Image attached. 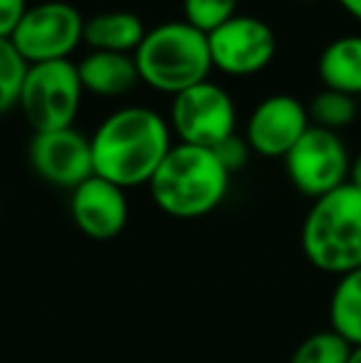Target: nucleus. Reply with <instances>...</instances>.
Segmentation results:
<instances>
[{"label": "nucleus", "mask_w": 361, "mask_h": 363, "mask_svg": "<svg viewBox=\"0 0 361 363\" xmlns=\"http://www.w3.org/2000/svg\"><path fill=\"white\" fill-rule=\"evenodd\" d=\"M359 99L334 89H322L307 106L309 124L339 134L359 116Z\"/></svg>", "instance_id": "17"}, {"label": "nucleus", "mask_w": 361, "mask_h": 363, "mask_svg": "<svg viewBox=\"0 0 361 363\" xmlns=\"http://www.w3.org/2000/svg\"><path fill=\"white\" fill-rule=\"evenodd\" d=\"M349 363H361V346H354L349 354Z\"/></svg>", "instance_id": "25"}, {"label": "nucleus", "mask_w": 361, "mask_h": 363, "mask_svg": "<svg viewBox=\"0 0 361 363\" xmlns=\"http://www.w3.org/2000/svg\"><path fill=\"white\" fill-rule=\"evenodd\" d=\"M77 74L82 89L96 96H119L136 86L139 69L134 55L126 52H101L89 50L77 62Z\"/></svg>", "instance_id": "13"}, {"label": "nucleus", "mask_w": 361, "mask_h": 363, "mask_svg": "<svg viewBox=\"0 0 361 363\" xmlns=\"http://www.w3.org/2000/svg\"><path fill=\"white\" fill-rule=\"evenodd\" d=\"M213 153L218 156V161L223 163V168H226L228 173H235L240 171L243 166L248 163V158H250V146H248L245 139H240L238 134L228 136L226 141H221L216 148H213Z\"/></svg>", "instance_id": "21"}, {"label": "nucleus", "mask_w": 361, "mask_h": 363, "mask_svg": "<svg viewBox=\"0 0 361 363\" xmlns=\"http://www.w3.org/2000/svg\"><path fill=\"white\" fill-rule=\"evenodd\" d=\"M359 109H361V96H359Z\"/></svg>", "instance_id": "27"}, {"label": "nucleus", "mask_w": 361, "mask_h": 363, "mask_svg": "<svg viewBox=\"0 0 361 363\" xmlns=\"http://www.w3.org/2000/svg\"><path fill=\"white\" fill-rule=\"evenodd\" d=\"M82 91L77 62L72 60L28 65L18 106L35 134L70 129L82 106Z\"/></svg>", "instance_id": "5"}, {"label": "nucleus", "mask_w": 361, "mask_h": 363, "mask_svg": "<svg viewBox=\"0 0 361 363\" xmlns=\"http://www.w3.org/2000/svg\"><path fill=\"white\" fill-rule=\"evenodd\" d=\"M302 250L309 264L327 274L361 267V191L352 183L312 201L302 223Z\"/></svg>", "instance_id": "3"}, {"label": "nucleus", "mask_w": 361, "mask_h": 363, "mask_svg": "<svg viewBox=\"0 0 361 363\" xmlns=\"http://www.w3.org/2000/svg\"><path fill=\"white\" fill-rule=\"evenodd\" d=\"M329 329L361 346V267L339 277L329 299Z\"/></svg>", "instance_id": "16"}, {"label": "nucleus", "mask_w": 361, "mask_h": 363, "mask_svg": "<svg viewBox=\"0 0 361 363\" xmlns=\"http://www.w3.org/2000/svg\"><path fill=\"white\" fill-rule=\"evenodd\" d=\"M186 23L201 33H213L238 15V0H183Z\"/></svg>", "instance_id": "20"}, {"label": "nucleus", "mask_w": 361, "mask_h": 363, "mask_svg": "<svg viewBox=\"0 0 361 363\" xmlns=\"http://www.w3.org/2000/svg\"><path fill=\"white\" fill-rule=\"evenodd\" d=\"M282 161L294 191L312 201L344 186L349 181V166H352L342 136L319 126H309Z\"/></svg>", "instance_id": "8"}, {"label": "nucleus", "mask_w": 361, "mask_h": 363, "mask_svg": "<svg viewBox=\"0 0 361 363\" xmlns=\"http://www.w3.org/2000/svg\"><path fill=\"white\" fill-rule=\"evenodd\" d=\"M134 60L141 82L174 96L206 82L213 69L208 35L186 20H171L146 30Z\"/></svg>", "instance_id": "4"}, {"label": "nucleus", "mask_w": 361, "mask_h": 363, "mask_svg": "<svg viewBox=\"0 0 361 363\" xmlns=\"http://www.w3.org/2000/svg\"><path fill=\"white\" fill-rule=\"evenodd\" d=\"M349 15H352L357 23H361V0H337Z\"/></svg>", "instance_id": "24"}, {"label": "nucleus", "mask_w": 361, "mask_h": 363, "mask_svg": "<svg viewBox=\"0 0 361 363\" xmlns=\"http://www.w3.org/2000/svg\"><path fill=\"white\" fill-rule=\"evenodd\" d=\"M231 173L213 148L174 144L149 181L156 208L171 218L193 220L213 213L228 196Z\"/></svg>", "instance_id": "2"}, {"label": "nucleus", "mask_w": 361, "mask_h": 363, "mask_svg": "<svg viewBox=\"0 0 361 363\" xmlns=\"http://www.w3.org/2000/svg\"><path fill=\"white\" fill-rule=\"evenodd\" d=\"M297 3H319V0H297Z\"/></svg>", "instance_id": "26"}, {"label": "nucleus", "mask_w": 361, "mask_h": 363, "mask_svg": "<svg viewBox=\"0 0 361 363\" xmlns=\"http://www.w3.org/2000/svg\"><path fill=\"white\" fill-rule=\"evenodd\" d=\"M307 106L292 94H272L252 109L245 124V141L252 153L284 158L309 129Z\"/></svg>", "instance_id": "11"}, {"label": "nucleus", "mask_w": 361, "mask_h": 363, "mask_svg": "<svg viewBox=\"0 0 361 363\" xmlns=\"http://www.w3.org/2000/svg\"><path fill=\"white\" fill-rule=\"evenodd\" d=\"M354 188H359L361 191V151L357 158H352V166H349V181Z\"/></svg>", "instance_id": "23"}, {"label": "nucleus", "mask_w": 361, "mask_h": 363, "mask_svg": "<svg viewBox=\"0 0 361 363\" xmlns=\"http://www.w3.org/2000/svg\"><path fill=\"white\" fill-rule=\"evenodd\" d=\"M352 349L354 346L344 341L337 331H317L294 349L289 363H349Z\"/></svg>", "instance_id": "18"}, {"label": "nucleus", "mask_w": 361, "mask_h": 363, "mask_svg": "<svg viewBox=\"0 0 361 363\" xmlns=\"http://www.w3.org/2000/svg\"><path fill=\"white\" fill-rule=\"evenodd\" d=\"M208 50L213 69L231 77H250L272 62L277 52V35L265 20L238 13L208 33Z\"/></svg>", "instance_id": "9"}, {"label": "nucleus", "mask_w": 361, "mask_h": 363, "mask_svg": "<svg viewBox=\"0 0 361 363\" xmlns=\"http://www.w3.org/2000/svg\"><path fill=\"white\" fill-rule=\"evenodd\" d=\"M146 35V25L131 10H106L84 20L82 43L101 52L134 55Z\"/></svg>", "instance_id": "14"}, {"label": "nucleus", "mask_w": 361, "mask_h": 363, "mask_svg": "<svg viewBox=\"0 0 361 363\" xmlns=\"http://www.w3.org/2000/svg\"><path fill=\"white\" fill-rule=\"evenodd\" d=\"M317 72L324 89L361 96V35H344L322 50Z\"/></svg>", "instance_id": "15"}, {"label": "nucleus", "mask_w": 361, "mask_h": 363, "mask_svg": "<svg viewBox=\"0 0 361 363\" xmlns=\"http://www.w3.org/2000/svg\"><path fill=\"white\" fill-rule=\"evenodd\" d=\"M28 62L18 55L10 40H0V114L10 111L20 101Z\"/></svg>", "instance_id": "19"}, {"label": "nucleus", "mask_w": 361, "mask_h": 363, "mask_svg": "<svg viewBox=\"0 0 361 363\" xmlns=\"http://www.w3.org/2000/svg\"><path fill=\"white\" fill-rule=\"evenodd\" d=\"M28 8V0H0V40H10Z\"/></svg>", "instance_id": "22"}, {"label": "nucleus", "mask_w": 361, "mask_h": 363, "mask_svg": "<svg viewBox=\"0 0 361 363\" xmlns=\"http://www.w3.org/2000/svg\"><path fill=\"white\" fill-rule=\"evenodd\" d=\"M94 176L119 188L149 186L156 168L171 151V126L149 106L111 111L89 136Z\"/></svg>", "instance_id": "1"}, {"label": "nucleus", "mask_w": 361, "mask_h": 363, "mask_svg": "<svg viewBox=\"0 0 361 363\" xmlns=\"http://www.w3.org/2000/svg\"><path fill=\"white\" fill-rule=\"evenodd\" d=\"M84 18L72 3L45 0L30 5L23 15L10 43L28 65L70 60V55L82 45Z\"/></svg>", "instance_id": "6"}, {"label": "nucleus", "mask_w": 361, "mask_h": 363, "mask_svg": "<svg viewBox=\"0 0 361 363\" xmlns=\"http://www.w3.org/2000/svg\"><path fill=\"white\" fill-rule=\"evenodd\" d=\"M70 216L79 233L91 240H114L129 223L126 191L99 176L79 183L70 196Z\"/></svg>", "instance_id": "12"}, {"label": "nucleus", "mask_w": 361, "mask_h": 363, "mask_svg": "<svg viewBox=\"0 0 361 363\" xmlns=\"http://www.w3.org/2000/svg\"><path fill=\"white\" fill-rule=\"evenodd\" d=\"M238 114L231 94L221 84L206 79L179 91L171 101V134L179 144L216 148L235 131Z\"/></svg>", "instance_id": "7"}, {"label": "nucleus", "mask_w": 361, "mask_h": 363, "mask_svg": "<svg viewBox=\"0 0 361 363\" xmlns=\"http://www.w3.org/2000/svg\"><path fill=\"white\" fill-rule=\"evenodd\" d=\"M33 171L50 186L74 191L79 183L94 176L91 141L74 126L35 134L28 148Z\"/></svg>", "instance_id": "10"}]
</instances>
